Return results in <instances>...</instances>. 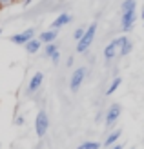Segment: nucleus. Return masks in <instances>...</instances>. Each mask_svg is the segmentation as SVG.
I'll list each match as a JSON object with an SVG mask.
<instances>
[{"label": "nucleus", "mask_w": 144, "mask_h": 149, "mask_svg": "<svg viewBox=\"0 0 144 149\" xmlns=\"http://www.w3.org/2000/svg\"><path fill=\"white\" fill-rule=\"evenodd\" d=\"M95 35H97V22L89 24V27L84 31V35H82V38L77 42V53H86L89 49V46L93 44V40H95Z\"/></svg>", "instance_id": "1"}, {"label": "nucleus", "mask_w": 144, "mask_h": 149, "mask_svg": "<svg viewBox=\"0 0 144 149\" xmlns=\"http://www.w3.org/2000/svg\"><path fill=\"white\" fill-rule=\"evenodd\" d=\"M49 129V118H48V113L46 111H39V115L35 118V131H37V136L44 138L46 133Z\"/></svg>", "instance_id": "2"}, {"label": "nucleus", "mask_w": 144, "mask_h": 149, "mask_svg": "<svg viewBox=\"0 0 144 149\" xmlns=\"http://www.w3.org/2000/svg\"><path fill=\"white\" fill-rule=\"evenodd\" d=\"M135 20H137V7L135 9H128L122 11V20H120V26H122V31H131L135 26Z\"/></svg>", "instance_id": "3"}, {"label": "nucleus", "mask_w": 144, "mask_h": 149, "mask_svg": "<svg viewBox=\"0 0 144 149\" xmlns=\"http://www.w3.org/2000/svg\"><path fill=\"white\" fill-rule=\"evenodd\" d=\"M84 78H86V68H77L75 73L71 74V80H70V89H71L73 93H77L79 89H80Z\"/></svg>", "instance_id": "4"}, {"label": "nucleus", "mask_w": 144, "mask_h": 149, "mask_svg": "<svg viewBox=\"0 0 144 149\" xmlns=\"http://www.w3.org/2000/svg\"><path fill=\"white\" fill-rule=\"evenodd\" d=\"M122 40H124V36H119V38H115V40H111L108 46H106V49H104V58L106 60H113L117 55H119V47H120V44H122Z\"/></svg>", "instance_id": "5"}, {"label": "nucleus", "mask_w": 144, "mask_h": 149, "mask_svg": "<svg viewBox=\"0 0 144 149\" xmlns=\"http://www.w3.org/2000/svg\"><path fill=\"white\" fill-rule=\"evenodd\" d=\"M120 113H122V107H120L119 104H113V106L108 109V113H106V125H108V127H111V125L119 120Z\"/></svg>", "instance_id": "6"}, {"label": "nucleus", "mask_w": 144, "mask_h": 149, "mask_svg": "<svg viewBox=\"0 0 144 149\" xmlns=\"http://www.w3.org/2000/svg\"><path fill=\"white\" fill-rule=\"evenodd\" d=\"M33 36H35V29H33V27H29V29H26L24 33L11 36V42H13V44H26L27 40H31Z\"/></svg>", "instance_id": "7"}, {"label": "nucleus", "mask_w": 144, "mask_h": 149, "mask_svg": "<svg viewBox=\"0 0 144 149\" xmlns=\"http://www.w3.org/2000/svg\"><path fill=\"white\" fill-rule=\"evenodd\" d=\"M42 82H44V73H35L33 77H31V80H29V84H27V91L29 93H35L37 89H39L40 86H42Z\"/></svg>", "instance_id": "8"}, {"label": "nucleus", "mask_w": 144, "mask_h": 149, "mask_svg": "<svg viewBox=\"0 0 144 149\" xmlns=\"http://www.w3.org/2000/svg\"><path fill=\"white\" fill-rule=\"evenodd\" d=\"M73 20V17L70 13H60L58 17L53 20V24H51V27H55V29H60V27H64V26H67L70 22Z\"/></svg>", "instance_id": "9"}, {"label": "nucleus", "mask_w": 144, "mask_h": 149, "mask_svg": "<svg viewBox=\"0 0 144 149\" xmlns=\"http://www.w3.org/2000/svg\"><path fill=\"white\" fill-rule=\"evenodd\" d=\"M24 46H26V51H27L29 55H35V53H39V49H40V46H42V42H40V38H35V36H33V38H31V40H27Z\"/></svg>", "instance_id": "10"}, {"label": "nucleus", "mask_w": 144, "mask_h": 149, "mask_svg": "<svg viewBox=\"0 0 144 149\" xmlns=\"http://www.w3.org/2000/svg\"><path fill=\"white\" fill-rule=\"evenodd\" d=\"M57 36H58V29H49V31H44L39 38H40V42L42 44H49V42H55L57 40Z\"/></svg>", "instance_id": "11"}, {"label": "nucleus", "mask_w": 144, "mask_h": 149, "mask_svg": "<svg viewBox=\"0 0 144 149\" xmlns=\"http://www.w3.org/2000/svg\"><path fill=\"white\" fill-rule=\"evenodd\" d=\"M131 49H133L131 40L128 38V36H124V40H122V44H120V47H119V55L120 56H126V55L131 53Z\"/></svg>", "instance_id": "12"}, {"label": "nucleus", "mask_w": 144, "mask_h": 149, "mask_svg": "<svg viewBox=\"0 0 144 149\" xmlns=\"http://www.w3.org/2000/svg\"><path fill=\"white\" fill-rule=\"evenodd\" d=\"M120 84H122V78H120V77H115V78H113V82H111V84H110V87L108 89H106V95H113V93H115L117 91V89H119V86Z\"/></svg>", "instance_id": "13"}, {"label": "nucleus", "mask_w": 144, "mask_h": 149, "mask_svg": "<svg viewBox=\"0 0 144 149\" xmlns=\"http://www.w3.org/2000/svg\"><path fill=\"white\" fill-rule=\"evenodd\" d=\"M120 135H122V131H120V129H115L113 133H110L108 138H106V142H104V146H113V144H115L117 140H119Z\"/></svg>", "instance_id": "14"}, {"label": "nucleus", "mask_w": 144, "mask_h": 149, "mask_svg": "<svg viewBox=\"0 0 144 149\" xmlns=\"http://www.w3.org/2000/svg\"><path fill=\"white\" fill-rule=\"evenodd\" d=\"M55 51H58V47L55 46V42H49V44H46V49H44V56L46 58H49Z\"/></svg>", "instance_id": "15"}, {"label": "nucleus", "mask_w": 144, "mask_h": 149, "mask_svg": "<svg viewBox=\"0 0 144 149\" xmlns=\"http://www.w3.org/2000/svg\"><path fill=\"white\" fill-rule=\"evenodd\" d=\"M84 31H86V27H79V29H75V33H73V38H75V42H79V40L82 38V35H84Z\"/></svg>", "instance_id": "16"}, {"label": "nucleus", "mask_w": 144, "mask_h": 149, "mask_svg": "<svg viewBox=\"0 0 144 149\" xmlns=\"http://www.w3.org/2000/svg\"><path fill=\"white\" fill-rule=\"evenodd\" d=\"M82 149H97V147H100V144L98 142H84V144H80Z\"/></svg>", "instance_id": "17"}, {"label": "nucleus", "mask_w": 144, "mask_h": 149, "mask_svg": "<svg viewBox=\"0 0 144 149\" xmlns=\"http://www.w3.org/2000/svg\"><path fill=\"white\" fill-rule=\"evenodd\" d=\"M49 58H51V60L57 64V62H58V58H60V53H58V51H55V53H53V55H51Z\"/></svg>", "instance_id": "18"}, {"label": "nucleus", "mask_w": 144, "mask_h": 149, "mask_svg": "<svg viewBox=\"0 0 144 149\" xmlns=\"http://www.w3.org/2000/svg\"><path fill=\"white\" fill-rule=\"evenodd\" d=\"M11 2H15V0H0V7H6L7 4H11Z\"/></svg>", "instance_id": "19"}, {"label": "nucleus", "mask_w": 144, "mask_h": 149, "mask_svg": "<svg viewBox=\"0 0 144 149\" xmlns=\"http://www.w3.org/2000/svg\"><path fill=\"white\" fill-rule=\"evenodd\" d=\"M15 122H17V125H22V124H24V116H17Z\"/></svg>", "instance_id": "20"}, {"label": "nucleus", "mask_w": 144, "mask_h": 149, "mask_svg": "<svg viewBox=\"0 0 144 149\" xmlns=\"http://www.w3.org/2000/svg\"><path fill=\"white\" fill-rule=\"evenodd\" d=\"M66 65H73V56L67 58V64H66Z\"/></svg>", "instance_id": "21"}, {"label": "nucleus", "mask_w": 144, "mask_h": 149, "mask_svg": "<svg viewBox=\"0 0 144 149\" xmlns=\"http://www.w3.org/2000/svg\"><path fill=\"white\" fill-rule=\"evenodd\" d=\"M142 26H144V11H142Z\"/></svg>", "instance_id": "22"}, {"label": "nucleus", "mask_w": 144, "mask_h": 149, "mask_svg": "<svg viewBox=\"0 0 144 149\" xmlns=\"http://www.w3.org/2000/svg\"><path fill=\"white\" fill-rule=\"evenodd\" d=\"M0 35H2V29H0Z\"/></svg>", "instance_id": "23"}]
</instances>
